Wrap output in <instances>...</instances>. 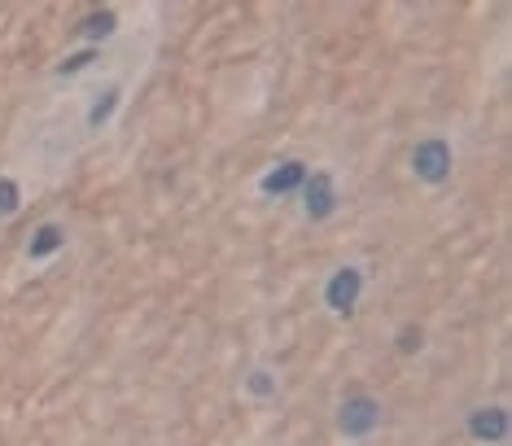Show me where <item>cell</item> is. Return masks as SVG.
Returning <instances> with one entry per match:
<instances>
[{"label": "cell", "mask_w": 512, "mask_h": 446, "mask_svg": "<svg viewBox=\"0 0 512 446\" xmlns=\"http://www.w3.org/2000/svg\"><path fill=\"white\" fill-rule=\"evenodd\" d=\"M66 241H71V232L62 228L57 219H44V223H36L31 228V237H27V263H49L53 254H62L66 250Z\"/></svg>", "instance_id": "7"}, {"label": "cell", "mask_w": 512, "mask_h": 446, "mask_svg": "<svg viewBox=\"0 0 512 446\" xmlns=\"http://www.w3.org/2000/svg\"><path fill=\"white\" fill-rule=\"evenodd\" d=\"M394 350H399V355L403 359H412V355H421V350H425V328L421 324H403L399 328V333H394Z\"/></svg>", "instance_id": "12"}, {"label": "cell", "mask_w": 512, "mask_h": 446, "mask_svg": "<svg viewBox=\"0 0 512 446\" xmlns=\"http://www.w3.org/2000/svg\"><path fill=\"white\" fill-rule=\"evenodd\" d=\"M119 105H123V88L119 84H106L97 92V97L88 101V114H84V127L88 132H101L106 123H114V114H119Z\"/></svg>", "instance_id": "9"}, {"label": "cell", "mask_w": 512, "mask_h": 446, "mask_svg": "<svg viewBox=\"0 0 512 446\" xmlns=\"http://www.w3.org/2000/svg\"><path fill=\"white\" fill-rule=\"evenodd\" d=\"M407 167L421 184L429 189H438V184L451 180V171H456V149H451L447 136H425L421 145L412 149V158H407Z\"/></svg>", "instance_id": "3"}, {"label": "cell", "mask_w": 512, "mask_h": 446, "mask_svg": "<svg viewBox=\"0 0 512 446\" xmlns=\"http://www.w3.org/2000/svg\"><path fill=\"white\" fill-rule=\"evenodd\" d=\"M97 57H101V49H79V53H66V57H57L53 75H57V79H75V75H84L88 66H97Z\"/></svg>", "instance_id": "11"}, {"label": "cell", "mask_w": 512, "mask_h": 446, "mask_svg": "<svg viewBox=\"0 0 512 446\" xmlns=\"http://www.w3.org/2000/svg\"><path fill=\"white\" fill-rule=\"evenodd\" d=\"M508 407L504 403H477L464 412V433H469V442L477 446H504L508 442Z\"/></svg>", "instance_id": "4"}, {"label": "cell", "mask_w": 512, "mask_h": 446, "mask_svg": "<svg viewBox=\"0 0 512 446\" xmlns=\"http://www.w3.org/2000/svg\"><path fill=\"white\" fill-rule=\"evenodd\" d=\"M114 31H119V14H114V9H88V14L75 22V40H84V49H101Z\"/></svg>", "instance_id": "8"}, {"label": "cell", "mask_w": 512, "mask_h": 446, "mask_svg": "<svg viewBox=\"0 0 512 446\" xmlns=\"http://www.w3.org/2000/svg\"><path fill=\"white\" fill-rule=\"evenodd\" d=\"M337 433H342L346 442H368L372 433L386 425V403H381L377 394H351L337 403V416H333Z\"/></svg>", "instance_id": "1"}, {"label": "cell", "mask_w": 512, "mask_h": 446, "mask_svg": "<svg viewBox=\"0 0 512 446\" xmlns=\"http://www.w3.org/2000/svg\"><path fill=\"white\" fill-rule=\"evenodd\" d=\"M298 197H302V219L307 223H329L337 215L333 171H307V184L298 189Z\"/></svg>", "instance_id": "5"}, {"label": "cell", "mask_w": 512, "mask_h": 446, "mask_svg": "<svg viewBox=\"0 0 512 446\" xmlns=\"http://www.w3.org/2000/svg\"><path fill=\"white\" fill-rule=\"evenodd\" d=\"M364 285H368V276H364V267H359V263L333 267V272L324 276V289H320L324 311L337 315V320H351L355 307H359V298H364Z\"/></svg>", "instance_id": "2"}, {"label": "cell", "mask_w": 512, "mask_h": 446, "mask_svg": "<svg viewBox=\"0 0 512 446\" xmlns=\"http://www.w3.org/2000/svg\"><path fill=\"white\" fill-rule=\"evenodd\" d=\"M22 210V184L14 175H0V219H14Z\"/></svg>", "instance_id": "13"}, {"label": "cell", "mask_w": 512, "mask_h": 446, "mask_svg": "<svg viewBox=\"0 0 512 446\" xmlns=\"http://www.w3.org/2000/svg\"><path fill=\"white\" fill-rule=\"evenodd\" d=\"M241 394L254 398V403H272V398L281 394V377H276L272 368H263V363H259V368H250L246 377H241Z\"/></svg>", "instance_id": "10"}, {"label": "cell", "mask_w": 512, "mask_h": 446, "mask_svg": "<svg viewBox=\"0 0 512 446\" xmlns=\"http://www.w3.org/2000/svg\"><path fill=\"white\" fill-rule=\"evenodd\" d=\"M307 171H311V167H307L302 158H281V162H272V167L259 175V193L272 197V202H276V197H294L302 184H307Z\"/></svg>", "instance_id": "6"}]
</instances>
